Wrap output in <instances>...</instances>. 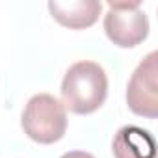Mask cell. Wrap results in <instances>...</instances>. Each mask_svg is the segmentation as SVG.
I'll return each mask as SVG.
<instances>
[{
  "mask_svg": "<svg viewBox=\"0 0 158 158\" xmlns=\"http://www.w3.org/2000/svg\"><path fill=\"white\" fill-rule=\"evenodd\" d=\"M23 130L24 134L41 143L50 145L63 138L67 130V115L63 104L48 93L34 95L23 112Z\"/></svg>",
  "mask_w": 158,
  "mask_h": 158,
  "instance_id": "7a4b0ae2",
  "label": "cell"
},
{
  "mask_svg": "<svg viewBox=\"0 0 158 158\" xmlns=\"http://www.w3.org/2000/svg\"><path fill=\"white\" fill-rule=\"evenodd\" d=\"M61 158H95V156L89 152H84V151H71V152H65Z\"/></svg>",
  "mask_w": 158,
  "mask_h": 158,
  "instance_id": "52a82bcc",
  "label": "cell"
},
{
  "mask_svg": "<svg viewBox=\"0 0 158 158\" xmlns=\"http://www.w3.org/2000/svg\"><path fill=\"white\" fill-rule=\"evenodd\" d=\"M128 108L141 117H158V52H149L130 76L127 88Z\"/></svg>",
  "mask_w": 158,
  "mask_h": 158,
  "instance_id": "277c9868",
  "label": "cell"
},
{
  "mask_svg": "<svg viewBox=\"0 0 158 158\" xmlns=\"http://www.w3.org/2000/svg\"><path fill=\"white\" fill-rule=\"evenodd\" d=\"M48 10L61 26L84 30L97 23L102 4L97 0H50Z\"/></svg>",
  "mask_w": 158,
  "mask_h": 158,
  "instance_id": "5b68a950",
  "label": "cell"
},
{
  "mask_svg": "<svg viewBox=\"0 0 158 158\" xmlns=\"http://www.w3.org/2000/svg\"><path fill=\"white\" fill-rule=\"evenodd\" d=\"M104 15V32L108 39L123 48L143 43L149 35V19L139 10V2H108Z\"/></svg>",
  "mask_w": 158,
  "mask_h": 158,
  "instance_id": "3957f363",
  "label": "cell"
},
{
  "mask_svg": "<svg viewBox=\"0 0 158 158\" xmlns=\"http://www.w3.org/2000/svg\"><path fill=\"white\" fill-rule=\"evenodd\" d=\"M108 95V78L104 69L95 61L73 63L61 82V104L76 115L97 112Z\"/></svg>",
  "mask_w": 158,
  "mask_h": 158,
  "instance_id": "6da1fadb",
  "label": "cell"
},
{
  "mask_svg": "<svg viewBox=\"0 0 158 158\" xmlns=\"http://www.w3.org/2000/svg\"><path fill=\"white\" fill-rule=\"evenodd\" d=\"M114 158H156V141L141 127L127 125L117 130L112 141Z\"/></svg>",
  "mask_w": 158,
  "mask_h": 158,
  "instance_id": "8992f818",
  "label": "cell"
}]
</instances>
